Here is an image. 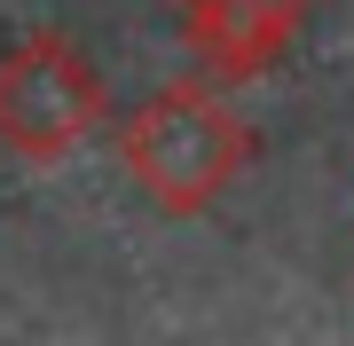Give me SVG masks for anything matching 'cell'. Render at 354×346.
Segmentation results:
<instances>
[{
    "label": "cell",
    "mask_w": 354,
    "mask_h": 346,
    "mask_svg": "<svg viewBox=\"0 0 354 346\" xmlns=\"http://www.w3.org/2000/svg\"><path fill=\"white\" fill-rule=\"evenodd\" d=\"M118 166L142 197H150L158 213L189 220L205 205H221L228 181L252 166V134H244V118L221 103V95L205 87H158L150 103L127 118V134H118Z\"/></svg>",
    "instance_id": "obj_1"
},
{
    "label": "cell",
    "mask_w": 354,
    "mask_h": 346,
    "mask_svg": "<svg viewBox=\"0 0 354 346\" xmlns=\"http://www.w3.org/2000/svg\"><path fill=\"white\" fill-rule=\"evenodd\" d=\"M111 118L102 71L79 55V39L64 32H32L16 48H0V150L55 166Z\"/></svg>",
    "instance_id": "obj_2"
},
{
    "label": "cell",
    "mask_w": 354,
    "mask_h": 346,
    "mask_svg": "<svg viewBox=\"0 0 354 346\" xmlns=\"http://www.w3.org/2000/svg\"><path fill=\"white\" fill-rule=\"evenodd\" d=\"M315 0H174L181 48L197 55L213 79H260L276 71L299 39Z\"/></svg>",
    "instance_id": "obj_3"
}]
</instances>
